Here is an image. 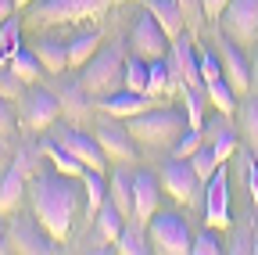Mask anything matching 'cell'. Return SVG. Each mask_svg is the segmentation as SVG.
I'll return each instance as SVG.
<instances>
[{
    "label": "cell",
    "instance_id": "obj_7",
    "mask_svg": "<svg viewBox=\"0 0 258 255\" xmlns=\"http://www.w3.org/2000/svg\"><path fill=\"white\" fill-rule=\"evenodd\" d=\"M8 241L15 251H25V255H50L57 251V237L40 223V216H11V227H8Z\"/></svg>",
    "mask_w": 258,
    "mask_h": 255
},
{
    "label": "cell",
    "instance_id": "obj_42",
    "mask_svg": "<svg viewBox=\"0 0 258 255\" xmlns=\"http://www.w3.org/2000/svg\"><path fill=\"white\" fill-rule=\"evenodd\" d=\"M226 4H230V0H201V11H205L208 18H222Z\"/></svg>",
    "mask_w": 258,
    "mask_h": 255
},
{
    "label": "cell",
    "instance_id": "obj_43",
    "mask_svg": "<svg viewBox=\"0 0 258 255\" xmlns=\"http://www.w3.org/2000/svg\"><path fill=\"white\" fill-rule=\"evenodd\" d=\"M179 8H183V15L190 18V15H198V11H201V0H179ZM201 15H205V11H201Z\"/></svg>",
    "mask_w": 258,
    "mask_h": 255
},
{
    "label": "cell",
    "instance_id": "obj_44",
    "mask_svg": "<svg viewBox=\"0 0 258 255\" xmlns=\"http://www.w3.org/2000/svg\"><path fill=\"white\" fill-rule=\"evenodd\" d=\"M251 93H258V47L251 54Z\"/></svg>",
    "mask_w": 258,
    "mask_h": 255
},
{
    "label": "cell",
    "instance_id": "obj_36",
    "mask_svg": "<svg viewBox=\"0 0 258 255\" xmlns=\"http://www.w3.org/2000/svg\"><path fill=\"white\" fill-rule=\"evenodd\" d=\"M25 93V79L11 69V65H0V97H8V101H18Z\"/></svg>",
    "mask_w": 258,
    "mask_h": 255
},
{
    "label": "cell",
    "instance_id": "obj_9",
    "mask_svg": "<svg viewBox=\"0 0 258 255\" xmlns=\"http://www.w3.org/2000/svg\"><path fill=\"white\" fill-rule=\"evenodd\" d=\"M222 36H230L237 43H254L258 40V0H230L219 18Z\"/></svg>",
    "mask_w": 258,
    "mask_h": 255
},
{
    "label": "cell",
    "instance_id": "obj_48",
    "mask_svg": "<svg viewBox=\"0 0 258 255\" xmlns=\"http://www.w3.org/2000/svg\"><path fill=\"white\" fill-rule=\"evenodd\" d=\"M18 4H32V0H18Z\"/></svg>",
    "mask_w": 258,
    "mask_h": 255
},
{
    "label": "cell",
    "instance_id": "obj_49",
    "mask_svg": "<svg viewBox=\"0 0 258 255\" xmlns=\"http://www.w3.org/2000/svg\"><path fill=\"white\" fill-rule=\"evenodd\" d=\"M254 251H258V237H254Z\"/></svg>",
    "mask_w": 258,
    "mask_h": 255
},
{
    "label": "cell",
    "instance_id": "obj_8",
    "mask_svg": "<svg viewBox=\"0 0 258 255\" xmlns=\"http://www.w3.org/2000/svg\"><path fill=\"white\" fill-rule=\"evenodd\" d=\"M22 126L25 130H32V133H43L47 126L61 115V97L57 93H50L47 86H32V90H25L22 93Z\"/></svg>",
    "mask_w": 258,
    "mask_h": 255
},
{
    "label": "cell",
    "instance_id": "obj_1",
    "mask_svg": "<svg viewBox=\"0 0 258 255\" xmlns=\"http://www.w3.org/2000/svg\"><path fill=\"white\" fill-rule=\"evenodd\" d=\"M79 176H69L61 169H40L36 176H29V201L32 212L40 216V223L61 241L69 237L72 230V219L79 212Z\"/></svg>",
    "mask_w": 258,
    "mask_h": 255
},
{
    "label": "cell",
    "instance_id": "obj_10",
    "mask_svg": "<svg viewBox=\"0 0 258 255\" xmlns=\"http://www.w3.org/2000/svg\"><path fill=\"white\" fill-rule=\"evenodd\" d=\"M201 183H205V180L198 176V169H194L190 158H176V155H172V162H165V169H161V187H165L176 201H183V205L198 201Z\"/></svg>",
    "mask_w": 258,
    "mask_h": 255
},
{
    "label": "cell",
    "instance_id": "obj_5",
    "mask_svg": "<svg viewBox=\"0 0 258 255\" xmlns=\"http://www.w3.org/2000/svg\"><path fill=\"white\" fill-rule=\"evenodd\" d=\"M147 241L154 251L161 255H186L194 237H190V227L179 212H158L147 219Z\"/></svg>",
    "mask_w": 258,
    "mask_h": 255
},
{
    "label": "cell",
    "instance_id": "obj_23",
    "mask_svg": "<svg viewBox=\"0 0 258 255\" xmlns=\"http://www.w3.org/2000/svg\"><path fill=\"white\" fill-rule=\"evenodd\" d=\"M176 86V76L169 69V58H154L147 65V93L151 97H161V93H169Z\"/></svg>",
    "mask_w": 258,
    "mask_h": 255
},
{
    "label": "cell",
    "instance_id": "obj_2",
    "mask_svg": "<svg viewBox=\"0 0 258 255\" xmlns=\"http://www.w3.org/2000/svg\"><path fill=\"white\" fill-rule=\"evenodd\" d=\"M125 126L140 144L165 147V144H176V137L190 122H183V112H176V108H151V112H140L133 119H125Z\"/></svg>",
    "mask_w": 258,
    "mask_h": 255
},
{
    "label": "cell",
    "instance_id": "obj_17",
    "mask_svg": "<svg viewBox=\"0 0 258 255\" xmlns=\"http://www.w3.org/2000/svg\"><path fill=\"white\" fill-rule=\"evenodd\" d=\"M25 190H29V180L18 166H4L0 169V216L4 212H15L25 198Z\"/></svg>",
    "mask_w": 258,
    "mask_h": 255
},
{
    "label": "cell",
    "instance_id": "obj_4",
    "mask_svg": "<svg viewBox=\"0 0 258 255\" xmlns=\"http://www.w3.org/2000/svg\"><path fill=\"white\" fill-rule=\"evenodd\" d=\"M122 69H125V58H122V43H115V47H104V50H97L86 65H83V76H79V83H83V90L86 93H108L111 86H118L122 83Z\"/></svg>",
    "mask_w": 258,
    "mask_h": 255
},
{
    "label": "cell",
    "instance_id": "obj_12",
    "mask_svg": "<svg viewBox=\"0 0 258 255\" xmlns=\"http://www.w3.org/2000/svg\"><path fill=\"white\" fill-rule=\"evenodd\" d=\"M205 219L212 230L230 227V173H226V162L212 173V180L205 187Z\"/></svg>",
    "mask_w": 258,
    "mask_h": 255
},
{
    "label": "cell",
    "instance_id": "obj_16",
    "mask_svg": "<svg viewBox=\"0 0 258 255\" xmlns=\"http://www.w3.org/2000/svg\"><path fill=\"white\" fill-rule=\"evenodd\" d=\"M201 130H205V137H208V144H212V151H215L219 162H226V158L237 151V133H233L230 115H226V112H215Z\"/></svg>",
    "mask_w": 258,
    "mask_h": 255
},
{
    "label": "cell",
    "instance_id": "obj_39",
    "mask_svg": "<svg viewBox=\"0 0 258 255\" xmlns=\"http://www.w3.org/2000/svg\"><path fill=\"white\" fill-rule=\"evenodd\" d=\"M15 166L25 173V176H36L40 173V151H32V147H22L15 155Z\"/></svg>",
    "mask_w": 258,
    "mask_h": 255
},
{
    "label": "cell",
    "instance_id": "obj_33",
    "mask_svg": "<svg viewBox=\"0 0 258 255\" xmlns=\"http://www.w3.org/2000/svg\"><path fill=\"white\" fill-rule=\"evenodd\" d=\"M118 251H125V255H144V251H151V241H147V234H140L137 227H122V234H118Z\"/></svg>",
    "mask_w": 258,
    "mask_h": 255
},
{
    "label": "cell",
    "instance_id": "obj_27",
    "mask_svg": "<svg viewBox=\"0 0 258 255\" xmlns=\"http://www.w3.org/2000/svg\"><path fill=\"white\" fill-rule=\"evenodd\" d=\"M43 155L54 162V169H61V173H69V176H79V180H83L86 166L79 162V158H76L72 151H64L61 144H43Z\"/></svg>",
    "mask_w": 258,
    "mask_h": 255
},
{
    "label": "cell",
    "instance_id": "obj_41",
    "mask_svg": "<svg viewBox=\"0 0 258 255\" xmlns=\"http://www.w3.org/2000/svg\"><path fill=\"white\" fill-rule=\"evenodd\" d=\"M15 130V112H11V101L0 97V137Z\"/></svg>",
    "mask_w": 258,
    "mask_h": 255
},
{
    "label": "cell",
    "instance_id": "obj_34",
    "mask_svg": "<svg viewBox=\"0 0 258 255\" xmlns=\"http://www.w3.org/2000/svg\"><path fill=\"white\" fill-rule=\"evenodd\" d=\"M18 47H22V25H18V15H11L8 22H0V50L15 58Z\"/></svg>",
    "mask_w": 258,
    "mask_h": 255
},
{
    "label": "cell",
    "instance_id": "obj_21",
    "mask_svg": "<svg viewBox=\"0 0 258 255\" xmlns=\"http://www.w3.org/2000/svg\"><path fill=\"white\" fill-rule=\"evenodd\" d=\"M97 47H101V29H86V33H76L69 40V65L83 69L86 61L97 54Z\"/></svg>",
    "mask_w": 258,
    "mask_h": 255
},
{
    "label": "cell",
    "instance_id": "obj_18",
    "mask_svg": "<svg viewBox=\"0 0 258 255\" xmlns=\"http://www.w3.org/2000/svg\"><path fill=\"white\" fill-rule=\"evenodd\" d=\"M158 209V180L154 173H133V216L151 219Z\"/></svg>",
    "mask_w": 258,
    "mask_h": 255
},
{
    "label": "cell",
    "instance_id": "obj_30",
    "mask_svg": "<svg viewBox=\"0 0 258 255\" xmlns=\"http://www.w3.org/2000/svg\"><path fill=\"white\" fill-rule=\"evenodd\" d=\"M83 187H86V198H90V212L97 216V209L108 201V183H104V176L97 169H86L83 173Z\"/></svg>",
    "mask_w": 258,
    "mask_h": 255
},
{
    "label": "cell",
    "instance_id": "obj_11",
    "mask_svg": "<svg viewBox=\"0 0 258 255\" xmlns=\"http://www.w3.org/2000/svg\"><path fill=\"white\" fill-rule=\"evenodd\" d=\"M219 58H222V79L233 86L237 97H247L251 93V61L244 58V43L222 36L219 40Z\"/></svg>",
    "mask_w": 258,
    "mask_h": 255
},
{
    "label": "cell",
    "instance_id": "obj_35",
    "mask_svg": "<svg viewBox=\"0 0 258 255\" xmlns=\"http://www.w3.org/2000/svg\"><path fill=\"white\" fill-rule=\"evenodd\" d=\"M190 162H194V169H198V176H201L205 183H208V180H212V173L222 166L219 158H215V151H212V144H201L198 151L190 155Z\"/></svg>",
    "mask_w": 258,
    "mask_h": 255
},
{
    "label": "cell",
    "instance_id": "obj_13",
    "mask_svg": "<svg viewBox=\"0 0 258 255\" xmlns=\"http://www.w3.org/2000/svg\"><path fill=\"white\" fill-rule=\"evenodd\" d=\"M97 140H101V147L108 151V158H125V162H133L137 158V137L129 133L125 119H101L97 122Z\"/></svg>",
    "mask_w": 258,
    "mask_h": 255
},
{
    "label": "cell",
    "instance_id": "obj_29",
    "mask_svg": "<svg viewBox=\"0 0 258 255\" xmlns=\"http://www.w3.org/2000/svg\"><path fill=\"white\" fill-rule=\"evenodd\" d=\"M179 93H183V105H186V122L201 130V126H205L201 115H205V105H208V93L201 86H183Z\"/></svg>",
    "mask_w": 258,
    "mask_h": 255
},
{
    "label": "cell",
    "instance_id": "obj_45",
    "mask_svg": "<svg viewBox=\"0 0 258 255\" xmlns=\"http://www.w3.org/2000/svg\"><path fill=\"white\" fill-rule=\"evenodd\" d=\"M15 4H18V0H0V22H8L15 15Z\"/></svg>",
    "mask_w": 258,
    "mask_h": 255
},
{
    "label": "cell",
    "instance_id": "obj_31",
    "mask_svg": "<svg viewBox=\"0 0 258 255\" xmlns=\"http://www.w3.org/2000/svg\"><path fill=\"white\" fill-rule=\"evenodd\" d=\"M240 130H244V137H247L251 151L258 155V93H254L251 101H244V105H240Z\"/></svg>",
    "mask_w": 258,
    "mask_h": 255
},
{
    "label": "cell",
    "instance_id": "obj_22",
    "mask_svg": "<svg viewBox=\"0 0 258 255\" xmlns=\"http://www.w3.org/2000/svg\"><path fill=\"white\" fill-rule=\"evenodd\" d=\"M108 198L122 209L125 219H133V176H129L125 169H118V173L108 180Z\"/></svg>",
    "mask_w": 258,
    "mask_h": 255
},
{
    "label": "cell",
    "instance_id": "obj_20",
    "mask_svg": "<svg viewBox=\"0 0 258 255\" xmlns=\"http://www.w3.org/2000/svg\"><path fill=\"white\" fill-rule=\"evenodd\" d=\"M32 50L40 54V61H43L47 72H64V69H69V43H64V40H57V36H40Z\"/></svg>",
    "mask_w": 258,
    "mask_h": 255
},
{
    "label": "cell",
    "instance_id": "obj_47",
    "mask_svg": "<svg viewBox=\"0 0 258 255\" xmlns=\"http://www.w3.org/2000/svg\"><path fill=\"white\" fill-rule=\"evenodd\" d=\"M4 158H8V151H4V144H0V166H4Z\"/></svg>",
    "mask_w": 258,
    "mask_h": 255
},
{
    "label": "cell",
    "instance_id": "obj_46",
    "mask_svg": "<svg viewBox=\"0 0 258 255\" xmlns=\"http://www.w3.org/2000/svg\"><path fill=\"white\" fill-rule=\"evenodd\" d=\"M0 251H11V241H8V227L0 223Z\"/></svg>",
    "mask_w": 258,
    "mask_h": 255
},
{
    "label": "cell",
    "instance_id": "obj_24",
    "mask_svg": "<svg viewBox=\"0 0 258 255\" xmlns=\"http://www.w3.org/2000/svg\"><path fill=\"white\" fill-rule=\"evenodd\" d=\"M205 93H208V105H212L215 112H226V115H233V112L240 108V97L233 93V86L226 83V79H212V83L205 86Z\"/></svg>",
    "mask_w": 258,
    "mask_h": 255
},
{
    "label": "cell",
    "instance_id": "obj_15",
    "mask_svg": "<svg viewBox=\"0 0 258 255\" xmlns=\"http://www.w3.org/2000/svg\"><path fill=\"white\" fill-rule=\"evenodd\" d=\"M101 108H104L108 115H115V119H133V115H140V112H151V108H154V97H151V93H144V90L122 86V90H115V93H104V97H101Z\"/></svg>",
    "mask_w": 258,
    "mask_h": 255
},
{
    "label": "cell",
    "instance_id": "obj_3",
    "mask_svg": "<svg viewBox=\"0 0 258 255\" xmlns=\"http://www.w3.org/2000/svg\"><path fill=\"white\" fill-rule=\"evenodd\" d=\"M115 0H32L29 18L47 22V25H64V22H86L101 18Z\"/></svg>",
    "mask_w": 258,
    "mask_h": 255
},
{
    "label": "cell",
    "instance_id": "obj_32",
    "mask_svg": "<svg viewBox=\"0 0 258 255\" xmlns=\"http://www.w3.org/2000/svg\"><path fill=\"white\" fill-rule=\"evenodd\" d=\"M201 144H205V130H198V126H186V130L176 137V144H172V155H176V158H190Z\"/></svg>",
    "mask_w": 258,
    "mask_h": 255
},
{
    "label": "cell",
    "instance_id": "obj_37",
    "mask_svg": "<svg viewBox=\"0 0 258 255\" xmlns=\"http://www.w3.org/2000/svg\"><path fill=\"white\" fill-rule=\"evenodd\" d=\"M219 251H226V248H222L219 234H212V227H208L205 234H198V237H194V244H190V255H219Z\"/></svg>",
    "mask_w": 258,
    "mask_h": 255
},
{
    "label": "cell",
    "instance_id": "obj_40",
    "mask_svg": "<svg viewBox=\"0 0 258 255\" xmlns=\"http://www.w3.org/2000/svg\"><path fill=\"white\" fill-rule=\"evenodd\" d=\"M244 162H247V183H251V198L258 205V162H254V151H244Z\"/></svg>",
    "mask_w": 258,
    "mask_h": 255
},
{
    "label": "cell",
    "instance_id": "obj_14",
    "mask_svg": "<svg viewBox=\"0 0 258 255\" xmlns=\"http://www.w3.org/2000/svg\"><path fill=\"white\" fill-rule=\"evenodd\" d=\"M57 144H61L64 151H72L86 169L104 173V166H108V151L101 147V140H97V137H90V133H83V130H61V133H57Z\"/></svg>",
    "mask_w": 258,
    "mask_h": 255
},
{
    "label": "cell",
    "instance_id": "obj_38",
    "mask_svg": "<svg viewBox=\"0 0 258 255\" xmlns=\"http://www.w3.org/2000/svg\"><path fill=\"white\" fill-rule=\"evenodd\" d=\"M201 79H205V86L212 79H222V58L215 50H201Z\"/></svg>",
    "mask_w": 258,
    "mask_h": 255
},
{
    "label": "cell",
    "instance_id": "obj_28",
    "mask_svg": "<svg viewBox=\"0 0 258 255\" xmlns=\"http://www.w3.org/2000/svg\"><path fill=\"white\" fill-rule=\"evenodd\" d=\"M147 65H151V61H147V58H140V54L125 58L122 86H129V90H144V93H147Z\"/></svg>",
    "mask_w": 258,
    "mask_h": 255
},
{
    "label": "cell",
    "instance_id": "obj_6",
    "mask_svg": "<svg viewBox=\"0 0 258 255\" xmlns=\"http://www.w3.org/2000/svg\"><path fill=\"white\" fill-rule=\"evenodd\" d=\"M129 47H133V54H140V58H147V61H154V58H169L172 40H169L165 29L158 25V18L151 15V8H144V11H137V15H133V29H129Z\"/></svg>",
    "mask_w": 258,
    "mask_h": 255
},
{
    "label": "cell",
    "instance_id": "obj_26",
    "mask_svg": "<svg viewBox=\"0 0 258 255\" xmlns=\"http://www.w3.org/2000/svg\"><path fill=\"white\" fill-rule=\"evenodd\" d=\"M8 65L25 79V83H32V79H40V72H43V61H40V54L36 50H29V47H18L15 50V58L8 61Z\"/></svg>",
    "mask_w": 258,
    "mask_h": 255
},
{
    "label": "cell",
    "instance_id": "obj_19",
    "mask_svg": "<svg viewBox=\"0 0 258 255\" xmlns=\"http://www.w3.org/2000/svg\"><path fill=\"white\" fill-rule=\"evenodd\" d=\"M144 8H151V15L158 18V25L169 33V40H176L183 33V8H179V0H144Z\"/></svg>",
    "mask_w": 258,
    "mask_h": 255
},
{
    "label": "cell",
    "instance_id": "obj_25",
    "mask_svg": "<svg viewBox=\"0 0 258 255\" xmlns=\"http://www.w3.org/2000/svg\"><path fill=\"white\" fill-rule=\"evenodd\" d=\"M97 227H101V234H104V241H118V234H122V227H125V216H122V209L108 198L101 209H97Z\"/></svg>",
    "mask_w": 258,
    "mask_h": 255
}]
</instances>
